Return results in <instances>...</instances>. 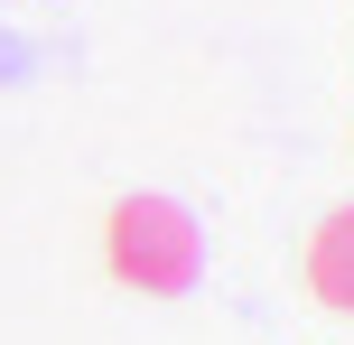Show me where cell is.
<instances>
[{
    "label": "cell",
    "mask_w": 354,
    "mask_h": 345,
    "mask_svg": "<svg viewBox=\"0 0 354 345\" xmlns=\"http://www.w3.org/2000/svg\"><path fill=\"white\" fill-rule=\"evenodd\" d=\"M308 290L336 317H354V205H336V215L308 234Z\"/></svg>",
    "instance_id": "cell-2"
},
{
    "label": "cell",
    "mask_w": 354,
    "mask_h": 345,
    "mask_svg": "<svg viewBox=\"0 0 354 345\" xmlns=\"http://www.w3.org/2000/svg\"><path fill=\"white\" fill-rule=\"evenodd\" d=\"M103 261L122 290L140 299H187L205 280V224L187 215L177 196H122L103 224Z\"/></svg>",
    "instance_id": "cell-1"
}]
</instances>
